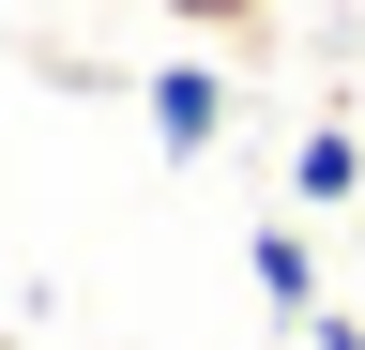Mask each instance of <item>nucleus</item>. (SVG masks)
<instances>
[{"instance_id": "3", "label": "nucleus", "mask_w": 365, "mask_h": 350, "mask_svg": "<svg viewBox=\"0 0 365 350\" xmlns=\"http://www.w3.org/2000/svg\"><path fill=\"white\" fill-rule=\"evenodd\" d=\"M365 198V138L350 122H304V153H289V213H350Z\"/></svg>"}, {"instance_id": "4", "label": "nucleus", "mask_w": 365, "mask_h": 350, "mask_svg": "<svg viewBox=\"0 0 365 350\" xmlns=\"http://www.w3.org/2000/svg\"><path fill=\"white\" fill-rule=\"evenodd\" d=\"M168 31L213 46V61H259V46H274V0H168Z\"/></svg>"}, {"instance_id": "5", "label": "nucleus", "mask_w": 365, "mask_h": 350, "mask_svg": "<svg viewBox=\"0 0 365 350\" xmlns=\"http://www.w3.org/2000/svg\"><path fill=\"white\" fill-rule=\"evenodd\" d=\"M304 350H365V304H319V320H289Z\"/></svg>"}, {"instance_id": "2", "label": "nucleus", "mask_w": 365, "mask_h": 350, "mask_svg": "<svg viewBox=\"0 0 365 350\" xmlns=\"http://www.w3.org/2000/svg\"><path fill=\"white\" fill-rule=\"evenodd\" d=\"M244 274H259L274 320H319V304H335V289H319V213H259V229H244Z\"/></svg>"}, {"instance_id": "1", "label": "nucleus", "mask_w": 365, "mask_h": 350, "mask_svg": "<svg viewBox=\"0 0 365 350\" xmlns=\"http://www.w3.org/2000/svg\"><path fill=\"white\" fill-rule=\"evenodd\" d=\"M137 107H153V153H168V168H198V153L228 138V61H213V46H182V61L137 76Z\"/></svg>"}]
</instances>
